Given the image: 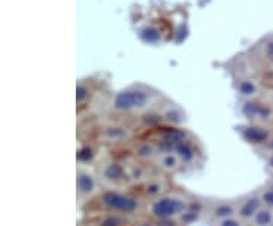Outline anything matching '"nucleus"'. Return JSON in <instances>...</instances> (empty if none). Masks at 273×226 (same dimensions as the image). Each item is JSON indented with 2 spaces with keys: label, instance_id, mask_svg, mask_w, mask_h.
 Segmentation results:
<instances>
[{
  "label": "nucleus",
  "instance_id": "nucleus-2",
  "mask_svg": "<svg viewBox=\"0 0 273 226\" xmlns=\"http://www.w3.org/2000/svg\"><path fill=\"white\" fill-rule=\"evenodd\" d=\"M85 210L87 213H111L137 219L144 216L146 201L134 188H103Z\"/></svg>",
  "mask_w": 273,
  "mask_h": 226
},
{
  "label": "nucleus",
  "instance_id": "nucleus-24",
  "mask_svg": "<svg viewBox=\"0 0 273 226\" xmlns=\"http://www.w3.org/2000/svg\"><path fill=\"white\" fill-rule=\"evenodd\" d=\"M264 56H266L270 62H273V41L266 44V47H264Z\"/></svg>",
  "mask_w": 273,
  "mask_h": 226
},
{
  "label": "nucleus",
  "instance_id": "nucleus-11",
  "mask_svg": "<svg viewBox=\"0 0 273 226\" xmlns=\"http://www.w3.org/2000/svg\"><path fill=\"white\" fill-rule=\"evenodd\" d=\"M240 111L243 117L248 120V123H260V125H269L273 120V111L272 108L258 100V99H249L243 100Z\"/></svg>",
  "mask_w": 273,
  "mask_h": 226
},
{
  "label": "nucleus",
  "instance_id": "nucleus-6",
  "mask_svg": "<svg viewBox=\"0 0 273 226\" xmlns=\"http://www.w3.org/2000/svg\"><path fill=\"white\" fill-rule=\"evenodd\" d=\"M161 150H172V152H175L181 158L187 170L198 169L205 161V150L201 141L187 129H184L173 141L161 146Z\"/></svg>",
  "mask_w": 273,
  "mask_h": 226
},
{
  "label": "nucleus",
  "instance_id": "nucleus-22",
  "mask_svg": "<svg viewBox=\"0 0 273 226\" xmlns=\"http://www.w3.org/2000/svg\"><path fill=\"white\" fill-rule=\"evenodd\" d=\"M258 190H260V196H261L263 205L269 207V208H273V187L266 182V184H263L258 188Z\"/></svg>",
  "mask_w": 273,
  "mask_h": 226
},
{
  "label": "nucleus",
  "instance_id": "nucleus-10",
  "mask_svg": "<svg viewBox=\"0 0 273 226\" xmlns=\"http://www.w3.org/2000/svg\"><path fill=\"white\" fill-rule=\"evenodd\" d=\"M229 216H236V199L226 198H202V220L210 225Z\"/></svg>",
  "mask_w": 273,
  "mask_h": 226
},
{
  "label": "nucleus",
  "instance_id": "nucleus-16",
  "mask_svg": "<svg viewBox=\"0 0 273 226\" xmlns=\"http://www.w3.org/2000/svg\"><path fill=\"white\" fill-rule=\"evenodd\" d=\"M102 152H103V147L100 144H97L94 140L81 141L79 150H77V164L94 167L96 163L103 155Z\"/></svg>",
  "mask_w": 273,
  "mask_h": 226
},
{
  "label": "nucleus",
  "instance_id": "nucleus-25",
  "mask_svg": "<svg viewBox=\"0 0 273 226\" xmlns=\"http://www.w3.org/2000/svg\"><path fill=\"white\" fill-rule=\"evenodd\" d=\"M79 226H100V225H97L96 222H93V220H90V219H87V217H84L82 220H81V223H79Z\"/></svg>",
  "mask_w": 273,
  "mask_h": 226
},
{
  "label": "nucleus",
  "instance_id": "nucleus-17",
  "mask_svg": "<svg viewBox=\"0 0 273 226\" xmlns=\"http://www.w3.org/2000/svg\"><path fill=\"white\" fill-rule=\"evenodd\" d=\"M123 160L126 163V169H128V175H129L132 188H137L138 185H141L147 179V176L152 173V170H153V166L143 164V163L135 161V160H132L129 157H125Z\"/></svg>",
  "mask_w": 273,
  "mask_h": 226
},
{
  "label": "nucleus",
  "instance_id": "nucleus-20",
  "mask_svg": "<svg viewBox=\"0 0 273 226\" xmlns=\"http://www.w3.org/2000/svg\"><path fill=\"white\" fill-rule=\"evenodd\" d=\"M273 225V208L261 207L254 219L249 222V226H272Z\"/></svg>",
  "mask_w": 273,
  "mask_h": 226
},
{
  "label": "nucleus",
  "instance_id": "nucleus-13",
  "mask_svg": "<svg viewBox=\"0 0 273 226\" xmlns=\"http://www.w3.org/2000/svg\"><path fill=\"white\" fill-rule=\"evenodd\" d=\"M261 207H263V201H261L258 188L236 198V214L240 219H243L248 225Z\"/></svg>",
  "mask_w": 273,
  "mask_h": 226
},
{
  "label": "nucleus",
  "instance_id": "nucleus-26",
  "mask_svg": "<svg viewBox=\"0 0 273 226\" xmlns=\"http://www.w3.org/2000/svg\"><path fill=\"white\" fill-rule=\"evenodd\" d=\"M272 131H273V128H272Z\"/></svg>",
  "mask_w": 273,
  "mask_h": 226
},
{
  "label": "nucleus",
  "instance_id": "nucleus-27",
  "mask_svg": "<svg viewBox=\"0 0 273 226\" xmlns=\"http://www.w3.org/2000/svg\"><path fill=\"white\" fill-rule=\"evenodd\" d=\"M272 226H273V225H272Z\"/></svg>",
  "mask_w": 273,
  "mask_h": 226
},
{
  "label": "nucleus",
  "instance_id": "nucleus-8",
  "mask_svg": "<svg viewBox=\"0 0 273 226\" xmlns=\"http://www.w3.org/2000/svg\"><path fill=\"white\" fill-rule=\"evenodd\" d=\"M175 185L172 184V181H170V176H167V175H164V173H161V172H158V170H152V173L147 176V179L141 184V185H138L137 188H134V190L146 201V202H149V201H152V199H157V198H160L161 195H164V193H167L170 188H173Z\"/></svg>",
  "mask_w": 273,
  "mask_h": 226
},
{
  "label": "nucleus",
  "instance_id": "nucleus-18",
  "mask_svg": "<svg viewBox=\"0 0 273 226\" xmlns=\"http://www.w3.org/2000/svg\"><path fill=\"white\" fill-rule=\"evenodd\" d=\"M94 87L91 84L90 79H84V81H79L77 84V88H76V105H77V109L82 111L84 108L90 106L91 100H93V96H94Z\"/></svg>",
  "mask_w": 273,
  "mask_h": 226
},
{
  "label": "nucleus",
  "instance_id": "nucleus-19",
  "mask_svg": "<svg viewBox=\"0 0 273 226\" xmlns=\"http://www.w3.org/2000/svg\"><path fill=\"white\" fill-rule=\"evenodd\" d=\"M236 88H237L239 94L243 97V100L257 99L260 94V85L257 84L255 79H252L249 76L236 78Z\"/></svg>",
  "mask_w": 273,
  "mask_h": 226
},
{
  "label": "nucleus",
  "instance_id": "nucleus-7",
  "mask_svg": "<svg viewBox=\"0 0 273 226\" xmlns=\"http://www.w3.org/2000/svg\"><path fill=\"white\" fill-rule=\"evenodd\" d=\"M103 190L94 167L79 166L76 167V199L81 208L91 204Z\"/></svg>",
  "mask_w": 273,
  "mask_h": 226
},
{
  "label": "nucleus",
  "instance_id": "nucleus-9",
  "mask_svg": "<svg viewBox=\"0 0 273 226\" xmlns=\"http://www.w3.org/2000/svg\"><path fill=\"white\" fill-rule=\"evenodd\" d=\"M128 155L129 158L135 160V161H140L143 164H147V166H153L155 160L160 155L161 152V147L160 144L155 141L153 138H150L149 135L146 137H137L128 147Z\"/></svg>",
  "mask_w": 273,
  "mask_h": 226
},
{
  "label": "nucleus",
  "instance_id": "nucleus-15",
  "mask_svg": "<svg viewBox=\"0 0 273 226\" xmlns=\"http://www.w3.org/2000/svg\"><path fill=\"white\" fill-rule=\"evenodd\" d=\"M157 112L161 119L163 126H179L182 128V125L187 120L185 112L182 111L181 106H178L176 103L169 102L167 99H164L160 106L157 108Z\"/></svg>",
  "mask_w": 273,
  "mask_h": 226
},
{
  "label": "nucleus",
  "instance_id": "nucleus-5",
  "mask_svg": "<svg viewBox=\"0 0 273 226\" xmlns=\"http://www.w3.org/2000/svg\"><path fill=\"white\" fill-rule=\"evenodd\" d=\"M94 170L103 188H132L123 158L103 154L96 163Z\"/></svg>",
  "mask_w": 273,
  "mask_h": 226
},
{
  "label": "nucleus",
  "instance_id": "nucleus-23",
  "mask_svg": "<svg viewBox=\"0 0 273 226\" xmlns=\"http://www.w3.org/2000/svg\"><path fill=\"white\" fill-rule=\"evenodd\" d=\"M155 226H185L181 220H153Z\"/></svg>",
  "mask_w": 273,
  "mask_h": 226
},
{
  "label": "nucleus",
  "instance_id": "nucleus-1",
  "mask_svg": "<svg viewBox=\"0 0 273 226\" xmlns=\"http://www.w3.org/2000/svg\"><path fill=\"white\" fill-rule=\"evenodd\" d=\"M164 100L163 94L147 85L137 84L117 93L109 102V111L114 117H141L157 109Z\"/></svg>",
  "mask_w": 273,
  "mask_h": 226
},
{
  "label": "nucleus",
  "instance_id": "nucleus-4",
  "mask_svg": "<svg viewBox=\"0 0 273 226\" xmlns=\"http://www.w3.org/2000/svg\"><path fill=\"white\" fill-rule=\"evenodd\" d=\"M137 138V128L129 120L114 117L94 128V140L102 147H128Z\"/></svg>",
  "mask_w": 273,
  "mask_h": 226
},
{
  "label": "nucleus",
  "instance_id": "nucleus-12",
  "mask_svg": "<svg viewBox=\"0 0 273 226\" xmlns=\"http://www.w3.org/2000/svg\"><path fill=\"white\" fill-rule=\"evenodd\" d=\"M239 135L243 141L252 146H267L273 137V131L267 125L260 123H246L237 128Z\"/></svg>",
  "mask_w": 273,
  "mask_h": 226
},
{
  "label": "nucleus",
  "instance_id": "nucleus-3",
  "mask_svg": "<svg viewBox=\"0 0 273 226\" xmlns=\"http://www.w3.org/2000/svg\"><path fill=\"white\" fill-rule=\"evenodd\" d=\"M196 201L198 198L184 188L173 187L160 198L146 202L144 216L152 220H179Z\"/></svg>",
  "mask_w": 273,
  "mask_h": 226
},
{
  "label": "nucleus",
  "instance_id": "nucleus-14",
  "mask_svg": "<svg viewBox=\"0 0 273 226\" xmlns=\"http://www.w3.org/2000/svg\"><path fill=\"white\" fill-rule=\"evenodd\" d=\"M153 169L170 176V178L187 170L184 163L181 161V158L175 152H172V150H161L160 155L157 157V160H155V163H153Z\"/></svg>",
  "mask_w": 273,
  "mask_h": 226
},
{
  "label": "nucleus",
  "instance_id": "nucleus-21",
  "mask_svg": "<svg viewBox=\"0 0 273 226\" xmlns=\"http://www.w3.org/2000/svg\"><path fill=\"white\" fill-rule=\"evenodd\" d=\"M207 226H249V225L236 214V216H229V217H225L222 220L213 222V223H210Z\"/></svg>",
  "mask_w": 273,
  "mask_h": 226
}]
</instances>
